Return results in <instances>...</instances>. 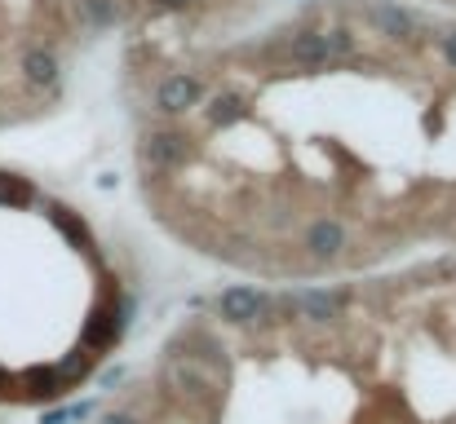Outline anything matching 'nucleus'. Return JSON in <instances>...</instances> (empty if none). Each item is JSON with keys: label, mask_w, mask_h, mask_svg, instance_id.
I'll use <instances>...</instances> for the list:
<instances>
[]
</instances>
